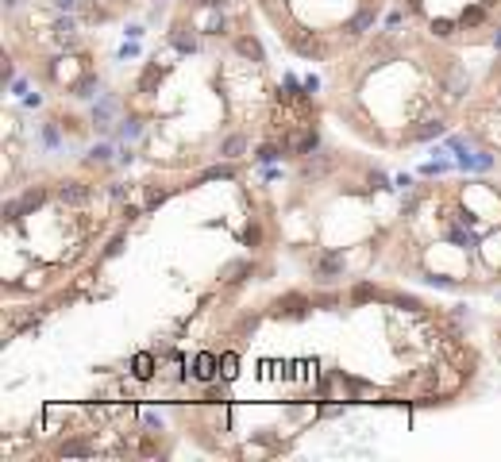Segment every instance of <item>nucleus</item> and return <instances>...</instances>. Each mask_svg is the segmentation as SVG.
<instances>
[{
    "label": "nucleus",
    "mask_w": 501,
    "mask_h": 462,
    "mask_svg": "<svg viewBox=\"0 0 501 462\" xmlns=\"http://www.w3.org/2000/svg\"><path fill=\"white\" fill-rule=\"evenodd\" d=\"M220 370V358L216 355H197V363H193V378L197 381H212Z\"/></svg>",
    "instance_id": "1"
},
{
    "label": "nucleus",
    "mask_w": 501,
    "mask_h": 462,
    "mask_svg": "<svg viewBox=\"0 0 501 462\" xmlns=\"http://www.w3.org/2000/svg\"><path fill=\"white\" fill-rule=\"evenodd\" d=\"M135 378H150V374H154V358L147 355V351H143V355H135Z\"/></svg>",
    "instance_id": "2"
},
{
    "label": "nucleus",
    "mask_w": 501,
    "mask_h": 462,
    "mask_svg": "<svg viewBox=\"0 0 501 462\" xmlns=\"http://www.w3.org/2000/svg\"><path fill=\"white\" fill-rule=\"evenodd\" d=\"M220 374H224V378H235V374H239V358L224 355V358H220Z\"/></svg>",
    "instance_id": "4"
},
{
    "label": "nucleus",
    "mask_w": 501,
    "mask_h": 462,
    "mask_svg": "<svg viewBox=\"0 0 501 462\" xmlns=\"http://www.w3.org/2000/svg\"><path fill=\"white\" fill-rule=\"evenodd\" d=\"M62 454H89V447H85V443H66V447H62Z\"/></svg>",
    "instance_id": "7"
},
{
    "label": "nucleus",
    "mask_w": 501,
    "mask_h": 462,
    "mask_svg": "<svg viewBox=\"0 0 501 462\" xmlns=\"http://www.w3.org/2000/svg\"><path fill=\"white\" fill-rule=\"evenodd\" d=\"M247 147V139L243 135H228L224 139V147H220V154H228V158H239V150Z\"/></svg>",
    "instance_id": "3"
},
{
    "label": "nucleus",
    "mask_w": 501,
    "mask_h": 462,
    "mask_svg": "<svg viewBox=\"0 0 501 462\" xmlns=\"http://www.w3.org/2000/svg\"><path fill=\"white\" fill-rule=\"evenodd\" d=\"M320 270H324V273H335V270H340V258H324V262H320Z\"/></svg>",
    "instance_id": "8"
},
{
    "label": "nucleus",
    "mask_w": 501,
    "mask_h": 462,
    "mask_svg": "<svg viewBox=\"0 0 501 462\" xmlns=\"http://www.w3.org/2000/svg\"><path fill=\"white\" fill-rule=\"evenodd\" d=\"M440 132H443V124H424V127L417 132V139H436Z\"/></svg>",
    "instance_id": "5"
},
{
    "label": "nucleus",
    "mask_w": 501,
    "mask_h": 462,
    "mask_svg": "<svg viewBox=\"0 0 501 462\" xmlns=\"http://www.w3.org/2000/svg\"><path fill=\"white\" fill-rule=\"evenodd\" d=\"M85 193H89L85 185H70V189H62V197L66 200H85Z\"/></svg>",
    "instance_id": "6"
}]
</instances>
